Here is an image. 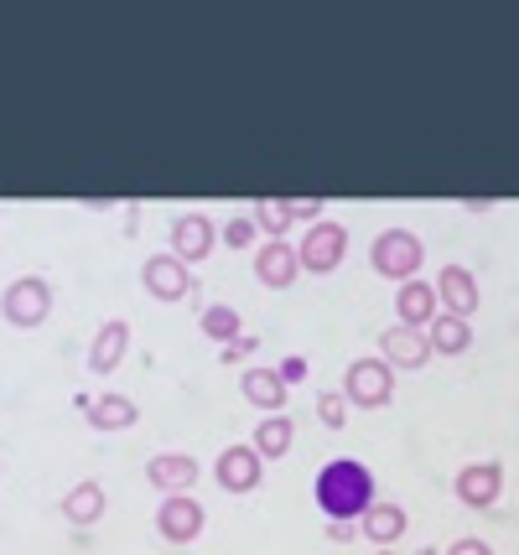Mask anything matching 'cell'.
<instances>
[{"mask_svg":"<svg viewBox=\"0 0 519 555\" xmlns=\"http://www.w3.org/2000/svg\"><path fill=\"white\" fill-rule=\"evenodd\" d=\"M312 488H317V508L333 525H359L364 508L374 504V473L353 457H333Z\"/></svg>","mask_w":519,"mask_h":555,"instance_id":"cell-1","label":"cell"},{"mask_svg":"<svg viewBox=\"0 0 519 555\" xmlns=\"http://www.w3.org/2000/svg\"><path fill=\"white\" fill-rule=\"evenodd\" d=\"M343 395L359 411H385L395 400V369L385 359H353L343 374Z\"/></svg>","mask_w":519,"mask_h":555,"instance_id":"cell-2","label":"cell"},{"mask_svg":"<svg viewBox=\"0 0 519 555\" xmlns=\"http://www.w3.org/2000/svg\"><path fill=\"white\" fill-rule=\"evenodd\" d=\"M0 317H5L11 327H22V333L42 327V322L52 317V286L42 281V275H22V281H11V286L0 291Z\"/></svg>","mask_w":519,"mask_h":555,"instance_id":"cell-3","label":"cell"},{"mask_svg":"<svg viewBox=\"0 0 519 555\" xmlns=\"http://www.w3.org/2000/svg\"><path fill=\"white\" fill-rule=\"evenodd\" d=\"M297 260L307 275H333V270L348 260V229L333 223V218L307 223V234H301V244H297Z\"/></svg>","mask_w":519,"mask_h":555,"instance_id":"cell-4","label":"cell"},{"mask_svg":"<svg viewBox=\"0 0 519 555\" xmlns=\"http://www.w3.org/2000/svg\"><path fill=\"white\" fill-rule=\"evenodd\" d=\"M420 260H426V249H420V240L411 229H385V234L369 244V266L379 270L385 281H411L420 270Z\"/></svg>","mask_w":519,"mask_h":555,"instance_id":"cell-5","label":"cell"},{"mask_svg":"<svg viewBox=\"0 0 519 555\" xmlns=\"http://www.w3.org/2000/svg\"><path fill=\"white\" fill-rule=\"evenodd\" d=\"M203 504L193 499V493H167L161 499V508H156V530H161V540H172V545H193L203 534Z\"/></svg>","mask_w":519,"mask_h":555,"instance_id":"cell-6","label":"cell"},{"mask_svg":"<svg viewBox=\"0 0 519 555\" xmlns=\"http://www.w3.org/2000/svg\"><path fill=\"white\" fill-rule=\"evenodd\" d=\"M213 478H219L223 493H255L265 483V457L255 447H223L219 462H213Z\"/></svg>","mask_w":519,"mask_h":555,"instance_id":"cell-7","label":"cell"},{"mask_svg":"<svg viewBox=\"0 0 519 555\" xmlns=\"http://www.w3.org/2000/svg\"><path fill=\"white\" fill-rule=\"evenodd\" d=\"M379 359L390 363V369H426L437 353H431V343H426V327H405V322H395V327L379 333Z\"/></svg>","mask_w":519,"mask_h":555,"instance_id":"cell-8","label":"cell"},{"mask_svg":"<svg viewBox=\"0 0 519 555\" xmlns=\"http://www.w3.org/2000/svg\"><path fill=\"white\" fill-rule=\"evenodd\" d=\"M141 281H146V291L156 301H187L193 296V270L182 266L172 249L167 255H151L146 266H141Z\"/></svg>","mask_w":519,"mask_h":555,"instance_id":"cell-9","label":"cell"},{"mask_svg":"<svg viewBox=\"0 0 519 555\" xmlns=\"http://www.w3.org/2000/svg\"><path fill=\"white\" fill-rule=\"evenodd\" d=\"M213 244H219V229H213V218L208 214H182L172 223V255L182 266H198L213 255Z\"/></svg>","mask_w":519,"mask_h":555,"instance_id":"cell-10","label":"cell"},{"mask_svg":"<svg viewBox=\"0 0 519 555\" xmlns=\"http://www.w3.org/2000/svg\"><path fill=\"white\" fill-rule=\"evenodd\" d=\"M301 275V260H297V244L291 240H265L260 244V255H255V281L271 291H286L297 286Z\"/></svg>","mask_w":519,"mask_h":555,"instance_id":"cell-11","label":"cell"},{"mask_svg":"<svg viewBox=\"0 0 519 555\" xmlns=\"http://www.w3.org/2000/svg\"><path fill=\"white\" fill-rule=\"evenodd\" d=\"M452 488H457V499L468 508H494L498 493H504V467H498V462H468V467L452 478Z\"/></svg>","mask_w":519,"mask_h":555,"instance_id":"cell-12","label":"cell"},{"mask_svg":"<svg viewBox=\"0 0 519 555\" xmlns=\"http://www.w3.org/2000/svg\"><path fill=\"white\" fill-rule=\"evenodd\" d=\"M146 483L161 488V499L167 493H187V488L198 483V457H187V452H156L146 462Z\"/></svg>","mask_w":519,"mask_h":555,"instance_id":"cell-13","label":"cell"},{"mask_svg":"<svg viewBox=\"0 0 519 555\" xmlns=\"http://www.w3.org/2000/svg\"><path fill=\"white\" fill-rule=\"evenodd\" d=\"M83 405V421L94 426V431H130L135 421H141V405L130 400V395H94V400H78Z\"/></svg>","mask_w":519,"mask_h":555,"instance_id":"cell-14","label":"cell"},{"mask_svg":"<svg viewBox=\"0 0 519 555\" xmlns=\"http://www.w3.org/2000/svg\"><path fill=\"white\" fill-rule=\"evenodd\" d=\"M405 530H411V514H405L400 504H390V499H374V504L364 508V519H359V534H364V540H374V551L395 545Z\"/></svg>","mask_w":519,"mask_h":555,"instance_id":"cell-15","label":"cell"},{"mask_svg":"<svg viewBox=\"0 0 519 555\" xmlns=\"http://www.w3.org/2000/svg\"><path fill=\"white\" fill-rule=\"evenodd\" d=\"M437 301H446V312L472 317L478 312V301H483L478 275H472L468 266H442V275H437Z\"/></svg>","mask_w":519,"mask_h":555,"instance_id":"cell-16","label":"cell"},{"mask_svg":"<svg viewBox=\"0 0 519 555\" xmlns=\"http://www.w3.org/2000/svg\"><path fill=\"white\" fill-rule=\"evenodd\" d=\"M125 353H130V322H125V317H109L100 333H94V343H89V369H94V374H115L125 363Z\"/></svg>","mask_w":519,"mask_h":555,"instance_id":"cell-17","label":"cell"},{"mask_svg":"<svg viewBox=\"0 0 519 555\" xmlns=\"http://www.w3.org/2000/svg\"><path fill=\"white\" fill-rule=\"evenodd\" d=\"M286 379L275 374V369H265V363H249L245 374H239V395H245L255 411H265V415H275L281 405H286Z\"/></svg>","mask_w":519,"mask_h":555,"instance_id":"cell-18","label":"cell"},{"mask_svg":"<svg viewBox=\"0 0 519 555\" xmlns=\"http://www.w3.org/2000/svg\"><path fill=\"white\" fill-rule=\"evenodd\" d=\"M426 343H431V353L437 359H457V353H468L472 348V322L457 312H437L426 322Z\"/></svg>","mask_w":519,"mask_h":555,"instance_id":"cell-19","label":"cell"},{"mask_svg":"<svg viewBox=\"0 0 519 555\" xmlns=\"http://www.w3.org/2000/svg\"><path fill=\"white\" fill-rule=\"evenodd\" d=\"M104 508H109V493H104L94 478H89V483H74L68 493H63V519H68V525H78V530L100 525Z\"/></svg>","mask_w":519,"mask_h":555,"instance_id":"cell-20","label":"cell"},{"mask_svg":"<svg viewBox=\"0 0 519 555\" xmlns=\"http://www.w3.org/2000/svg\"><path fill=\"white\" fill-rule=\"evenodd\" d=\"M437 286H426V281H400V291H395V317L405 322V327H426L431 317H437Z\"/></svg>","mask_w":519,"mask_h":555,"instance_id":"cell-21","label":"cell"},{"mask_svg":"<svg viewBox=\"0 0 519 555\" xmlns=\"http://www.w3.org/2000/svg\"><path fill=\"white\" fill-rule=\"evenodd\" d=\"M291 441H297V426H291V415H265V421H260V426H255V441H249V447H255V452H260V457L265 462H275V457H286V452H291Z\"/></svg>","mask_w":519,"mask_h":555,"instance_id":"cell-22","label":"cell"},{"mask_svg":"<svg viewBox=\"0 0 519 555\" xmlns=\"http://www.w3.org/2000/svg\"><path fill=\"white\" fill-rule=\"evenodd\" d=\"M198 327H203V338H213L219 348H229V343H239L245 338V322H239V312L234 307H203V317H198Z\"/></svg>","mask_w":519,"mask_h":555,"instance_id":"cell-23","label":"cell"},{"mask_svg":"<svg viewBox=\"0 0 519 555\" xmlns=\"http://www.w3.org/2000/svg\"><path fill=\"white\" fill-rule=\"evenodd\" d=\"M249 218H255V229H260L265 240H286V229L297 223V218H291V203H260Z\"/></svg>","mask_w":519,"mask_h":555,"instance_id":"cell-24","label":"cell"},{"mask_svg":"<svg viewBox=\"0 0 519 555\" xmlns=\"http://www.w3.org/2000/svg\"><path fill=\"white\" fill-rule=\"evenodd\" d=\"M317 421L327 426V431H343L348 405H343V395H338V389H322L317 395Z\"/></svg>","mask_w":519,"mask_h":555,"instance_id":"cell-25","label":"cell"},{"mask_svg":"<svg viewBox=\"0 0 519 555\" xmlns=\"http://www.w3.org/2000/svg\"><path fill=\"white\" fill-rule=\"evenodd\" d=\"M255 234H260V229H255V218L249 214H239V218H229V223H223V244H229V249H249Z\"/></svg>","mask_w":519,"mask_h":555,"instance_id":"cell-26","label":"cell"},{"mask_svg":"<svg viewBox=\"0 0 519 555\" xmlns=\"http://www.w3.org/2000/svg\"><path fill=\"white\" fill-rule=\"evenodd\" d=\"M275 374H281V379H286V385H301V379H307V374H312V363L301 359V353H291V359H281V369H275Z\"/></svg>","mask_w":519,"mask_h":555,"instance_id":"cell-27","label":"cell"},{"mask_svg":"<svg viewBox=\"0 0 519 555\" xmlns=\"http://www.w3.org/2000/svg\"><path fill=\"white\" fill-rule=\"evenodd\" d=\"M291 218H297V223H317V218H322V197H291Z\"/></svg>","mask_w":519,"mask_h":555,"instance_id":"cell-28","label":"cell"},{"mask_svg":"<svg viewBox=\"0 0 519 555\" xmlns=\"http://www.w3.org/2000/svg\"><path fill=\"white\" fill-rule=\"evenodd\" d=\"M442 555H494V545H489V540H478V534H468V540H457V545H446Z\"/></svg>","mask_w":519,"mask_h":555,"instance_id":"cell-29","label":"cell"},{"mask_svg":"<svg viewBox=\"0 0 519 555\" xmlns=\"http://www.w3.org/2000/svg\"><path fill=\"white\" fill-rule=\"evenodd\" d=\"M255 348H260V343H255V338L229 343V348H223V363H239V359H245V353H255Z\"/></svg>","mask_w":519,"mask_h":555,"instance_id":"cell-30","label":"cell"},{"mask_svg":"<svg viewBox=\"0 0 519 555\" xmlns=\"http://www.w3.org/2000/svg\"><path fill=\"white\" fill-rule=\"evenodd\" d=\"M374 555H395V551H390V545H385V551H374Z\"/></svg>","mask_w":519,"mask_h":555,"instance_id":"cell-31","label":"cell"},{"mask_svg":"<svg viewBox=\"0 0 519 555\" xmlns=\"http://www.w3.org/2000/svg\"><path fill=\"white\" fill-rule=\"evenodd\" d=\"M416 555H437V551H416Z\"/></svg>","mask_w":519,"mask_h":555,"instance_id":"cell-32","label":"cell"}]
</instances>
